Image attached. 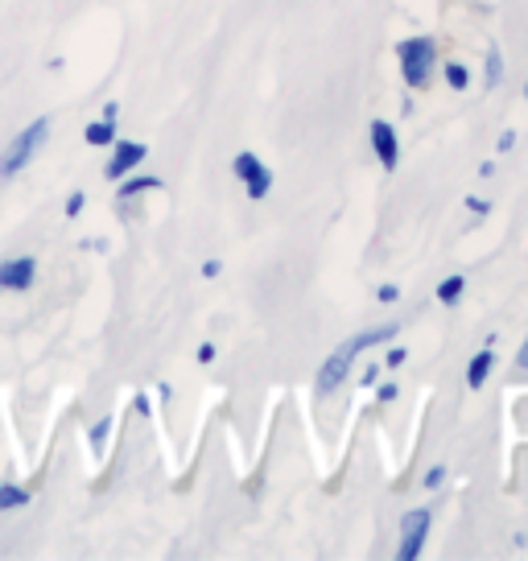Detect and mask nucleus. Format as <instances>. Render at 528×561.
<instances>
[{
    "label": "nucleus",
    "mask_w": 528,
    "mask_h": 561,
    "mask_svg": "<svg viewBox=\"0 0 528 561\" xmlns=\"http://www.w3.org/2000/svg\"><path fill=\"white\" fill-rule=\"evenodd\" d=\"M446 83H450L455 91H462L467 83H471V75H467V67H458V62H450V67H446Z\"/></svg>",
    "instance_id": "4468645a"
},
{
    "label": "nucleus",
    "mask_w": 528,
    "mask_h": 561,
    "mask_svg": "<svg viewBox=\"0 0 528 561\" xmlns=\"http://www.w3.org/2000/svg\"><path fill=\"white\" fill-rule=\"evenodd\" d=\"M500 75H504V58H500V50H487V88L500 83Z\"/></svg>",
    "instance_id": "dca6fc26"
},
{
    "label": "nucleus",
    "mask_w": 528,
    "mask_h": 561,
    "mask_svg": "<svg viewBox=\"0 0 528 561\" xmlns=\"http://www.w3.org/2000/svg\"><path fill=\"white\" fill-rule=\"evenodd\" d=\"M467 207L479 210V215H487V210H492V207H487V203H483V198H467Z\"/></svg>",
    "instance_id": "5701e85b"
},
{
    "label": "nucleus",
    "mask_w": 528,
    "mask_h": 561,
    "mask_svg": "<svg viewBox=\"0 0 528 561\" xmlns=\"http://www.w3.org/2000/svg\"><path fill=\"white\" fill-rule=\"evenodd\" d=\"M405 364V347H392L388 351V368H401Z\"/></svg>",
    "instance_id": "6ab92c4d"
},
{
    "label": "nucleus",
    "mask_w": 528,
    "mask_h": 561,
    "mask_svg": "<svg viewBox=\"0 0 528 561\" xmlns=\"http://www.w3.org/2000/svg\"><path fill=\"white\" fill-rule=\"evenodd\" d=\"M462 289H467V277H446L438 285V301H446V306H455L458 298H462Z\"/></svg>",
    "instance_id": "9b49d317"
},
{
    "label": "nucleus",
    "mask_w": 528,
    "mask_h": 561,
    "mask_svg": "<svg viewBox=\"0 0 528 561\" xmlns=\"http://www.w3.org/2000/svg\"><path fill=\"white\" fill-rule=\"evenodd\" d=\"M401 298V289L397 285H380V301H397Z\"/></svg>",
    "instance_id": "412c9836"
},
{
    "label": "nucleus",
    "mask_w": 528,
    "mask_h": 561,
    "mask_svg": "<svg viewBox=\"0 0 528 561\" xmlns=\"http://www.w3.org/2000/svg\"><path fill=\"white\" fill-rule=\"evenodd\" d=\"M88 140H91V145H112V140H116V124H112V121L91 124V128H88Z\"/></svg>",
    "instance_id": "f8f14e48"
},
{
    "label": "nucleus",
    "mask_w": 528,
    "mask_h": 561,
    "mask_svg": "<svg viewBox=\"0 0 528 561\" xmlns=\"http://www.w3.org/2000/svg\"><path fill=\"white\" fill-rule=\"evenodd\" d=\"M371 149H376V158H380L384 170H397L401 153H397V133H392L388 121H371Z\"/></svg>",
    "instance_id": "6e6552de"
},
{
    "label": "nucleus",
    "mask_w": 528,
    "mask_h": 561,
    "mask_svg": "<svg viewBox=\"0 0 528 561\" xmlns=\"http://www.w3.org/2000/svg\"><path fill=\"white\" fill-rule=\"evenodd\" d=\"M158 186H161V178H133V182L120 186V198H133V194H141V191H158Z\"/></svg>",
    "instance_id": "ddd939ff"
},
{
    "label": "nucleus",
    "mask_w": 528,
    "mask_h": 561,
    "mask_svg": "<svg viewBox=\"0 0 528 561\" xmlns=\"http://www.w3.org/2000/svg\"><path fill=\"white\" fill-rule=\"evenodd\" d=\"M37 277V261L34 256H18V261L0 264V289H30Z\"/></svg>",
    "instance_id": "0eeeda50"
},
{
    "label": "nucleus",
    "mask_w": 528,
    "mask_h": 561,
    "mask_svg": "<svg viewBox=\"0 0 528 561\" xmlns=\"http://www.w3.org/2000/svg\"><path fill=\"white\" fill-rule=\"evenodd\" d=\"M215 359V347L211 343H203V347H198V364H211Z\"/></svg>",
    "instance_id": "4be33fe9"
},
{
    "label": "nucleus",
    "mask_w": 528,
    "mask_h": 561,
    "mask_svg": "<svg viewBox=\"0 0 528 561\" xmlns=\"http://www.w3.org/2000/svg\"><path fill=\"white\" fill-rule=\"evenodd\" d=\"M425 533H429V508H413L405 520H401V561L422 558Z\"/></svg>",
    "instance_id": "39448f33"
},
{
    "label": "nucleus",
    "mask_w": 528,
    "mask_h": 561,
    "mask_svg": "<svg viewBox=\"0 0 528 561\" xmlns=\"http://www.w3.org/2000/svg\"><path fill=\"white\" fill-rule=\"evenodd\" d=\"M512 145H516V133H504V137H500V145H495V149H500V153H512Z\"/></svg>",
    "instance_id": "aec40b11"
},
{
    "label": "nucleus",
    "mask_w": 528,
    "mask_h": 561,
    "mask_svg": "<svg viewBox=\"0 0 528 561\" xmlns=\"http://www.w3.org/2000/svg\"><path fill=\"white\" fill-rule=\"evenodd\" d=\"M21 504H30V491H21L18 483H4V488H0V512L21 508Z\"/></svg>",
    "instance_id": "9d476101"
},
{
    "label": "nucleus",
    "mask_w": 528,
    "mask_h": 561,
    "mask_svg": "<svg viewBox=\"0 0 528 561\" xmlns=\"http://www.w3.org/2000/svg\"><path fill=\"white\" fill-rule=\"evenodd\" d=\"M525 95H528V88H525Z\"/></svg>",
    "instance_id": "a878e982"
},
{
    "label": "nucleus",
    "mask_w": 528,
    "mask_h": 561,
    "mask_svg": "<svg viewBox=\"0 0 528 561\" xmlns=\"http://www.w3.org/2000/svg\"><path fill=\"white\" fill-rule=\"evenodd\" d=\"M46 133H50V121L46 116H37L21 137H13V145H9V153L0 158V178H13L18 170H25L30 165V158L37 153V145L46 140Z\"/></svg>",
    "instance_id": "7ed1b4c3"
},
{
    "label": "nucleus",
    "mask_w": 528,
    "mask_h": 561,
    "mask_svg": "<svg viewBox=\"0 0 528 561\" xmlns=\"http://www.w3.org/2000/svg\"><path fill=\"white\" fill-rule=\"evenodd\" d=\"M516 364H520V368H528V343L520 347V355H516Z\"/></svg>",
    "instance_id": "393cba45"
},
{
    "label": "nucleus",
    "mask_w": 528,
    "mask_h": 561,
    "mask_svg": "<svg viewBox=\"0 0 528 561\" xmlns=\"http://www.w3.org/2000/svg\"><path fill=\"white\" fill-rule=\"evenodd\" d=\"M397 54H401V70H405L409 88H425L429 75H434V58H438L434 42L429 37H409V42L397 46Z\"/></svg>",
    "instance_id": "f03ea898"
},
{
    "label": "nucleus",
    "mask_w": 528,
    "mask_h": 561,
    "mask_svg": "<svg viewBox=\"0 0 528 561\" xmlns=\"http://www.w3.org/2000/svg\"><path fill=\"white\" fill-rule=\"evenodd\" d=\"M441 479H446V467H434V471L425 474V488H441Z\"/></svg>",
    "instance_id": "a211bd4d"
},
{
    "label": "nucleus",
    "mask_w": 528,
    "mask_h": 561,
    "mask_svg": "<svg viewBox=\"0 0 528 561\" xmlns=\"http://www.w3.org/2000/svg\"><path fill=\"white\" fill-rule=\"evenodd\" d=\"M145 153H149V149H145V145H137V140H120V145H116V153L107 158L104 178H112V182H116V178H124L133 165H141Z\"/></svg>",
    "instance_id": "423d86ee"
},
{
    "label": "nucleus",
    "mask_w": 528,
    "mask_h": 561,
    "mask_svg": "<svg viewBox=\"0 0 528 561\" xmlns=\"http://www.w3.org/2000/svg\"><path fill=\"white\" fill-rule=\"evenodd\" d=\"M203 277H219V261H207V264H203Z\"/></svg>",
    "instance_id": "b1692460"
},
{
    "label": "nucleus",
    "mask_w": 528,
    "mask_h": 561,
    "mask_svg": "<svg viewBox=\"0 0 528 561\" xmlns=\"http://www.w3.org/2000/svg\"><path fill=\"white\" fill-rule=\"evenodd\" d=\"M492 347H483L475 355V359H471V368H467V388H483V380H487V371H492Z\"/></svg>",
    "instance_id": "1a4fd4ad"
},
{
    "label": "nucleus",
    "mask_w": 528,
    "mask_h": 561,
    "mask_svg": "<svg viewBox=\"0 0 528 561\" xmlns=\"http://www.w3.org/2000/svg\"><path fill=\"white\" fill-rule=\"evenodd\" d=\"M231 170H236V178L248 186V198H264V194L273 191V170H268L256 153H236Z\"/></svg>",
    "instance_id": "20e7f679"
},
{
    "label": "nucleus",
    "mask_w": 528,
    "mask_h": 561,
    "mask_svg": "<svg viewBox=\"0 0 528 561\" xmlns=\"http://www.w3.org/2000/svg\"><path fill=\"white\" fill-rule=\"evenodd\" d=\"M107 434H112V417H100L95 421V430H91V446H95V450H104Z\"/></svg>",
    "instance_id": "2eb2a0df"
},
{
    "label": "nucleus",
    "mask_w": 528,
    "mask_h": 561,
    "mask_svg": "<svg viewBox=\"0 0 528 561\" xmlns=\"http://www.w3.org/2000/svg\"><path fill=\"white\" fill-rule=\"evenodd\" d=\"M388 339H397V322H388V327H380V331H364V334H355V339H347V343L322 364V371H318V385H314L318 397H331V392L347 380V371H352L359 351L371 347V343H388Z\"/></svg>",
    "instance_id": "f257e3e1"
},
{
    "label": "nucleus",
    "mask_w": 528,
    "mask_h": 561,
    "mask_svg": "<svg viewBox=\"0 0 528 561\" xmlns=\"http://www.w3.org/2000/svg\"><path fill=\"white\" fill-rule=\"evenodd\" d=\"M83 203H88V198H83V191H74L71 198H67V219H74V215L83 210Z\"/></svg>",
    "instance_id": "f3484780"
}]
</instances>
